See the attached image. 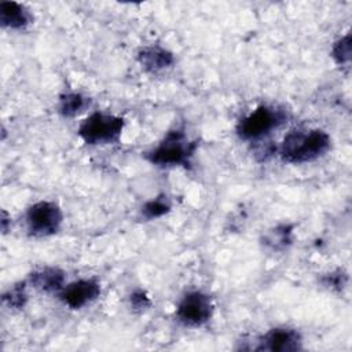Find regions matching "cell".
Instances as JSON below:
<instances>
[{
	"mask_svg": "<svg viewBox=\"0 0 352 352\" xmlns=\"http://www.w3.org/2000/svg\"><path fill=\"white\" fill-rule=\"evenodd\" d=\"M331 146V139L322 129H294L289 132L279 147V155L289 164L312 162L323 157Z\"/></svg>",
	"mask_w": 352,
	"mask_h": 352,
	"instance_id": "1",
	"label": "cell"
},
{
	"mask_svg": "<svg viewBox=\"0 0 352 352\" xmlns=\"http://www.w3.org/2000/svg\"><path fill=\"white\" fill-rule=\"evenodd\" d=\"M197 146L198 143L190 142L182 129H175L146 153V160L157 166H187Z\"/></svg>",
	"mask_w": 352,
	"mask_h": 352,
	"instance_id": "2",
	"label": "cell"
},
{
	"mask_svg": "<svg viewBox=\"0 0 352 352\" xmlns=\"http://www.w3.org/2000/svg\"><path fill=\"white\" fill-rule=\"evenodd\" d=\"M125 121L122 117L95 111L78 126V135L87 144H110L121 139Z\"/></svg>",
	"mask_w": 352,
	"mask_h": 352,
	"instance_id": "3",
	"label": "cell"
},
{
	"mask_svg": "<svg viewBox=\"0 0 352 352\" xmlns=\"http://www.w3.org/2000/svg\"><path fill=\"white\" fill-rule=\"evenodd\" d=\"M285 121V113L272 106L261 104L245 116L236 125L241 139L254 142L261 140Z\"/></svg>",
	"mask_w": 352,
	"mask_h": 352,
	"instance_id": "4",
	"label": "cell"
},
{
	"mask_svg": "<svg viewBox=\"0 0 352 352\" xmlns=\"http://www.w3.org/2000/svg\"><path fill=\"white\" fill-rule=\"evenodd\" d=\"M26 228L33 236H50L59 231L63 220L60 208L51 201H38L29 206Z\"/></svg>",
	"mask_w": 352,
	"mask_h": 352,
	"instance_id": "5",
	"label": "cell"
},
{
	"mask_svg": "<svg viewBox=\"0 0 352 352\" xmlns=\"http://www.w3.org/2000/svg\"><path fill=\"white\" fill-rule=\"evenodd\" d=\"M176 318L188 327L205 324L213 314L212 298L199 290L186 293L176 307Z\"/></svg>",
	"mask_w": 352,
	"mask_h": 352,
	"instance_id": "6",
	"label": "cell"
},
{
	"mask_svg": "<svg viewBox=\"0 0 352 352\" xmlns=\"http://www.w3.org/2000/svg\"><path fill=\"white\" fill-rule=\"evenodd\" d=\"M58 294L70 309H81L99 297L100 285L95 279H78L65 285Z\"/></svg>",
	"mask_w": 352,
	"mask_h": 352,
	"instance_id": "7",
	"label": "cell"
},
{
	"mask_svg": "<svg viewBox=\"0 0 352 352\" xmlns=\"http://www.w3.org/2000/svg\"><path fill=\"white\" fill-rule=\"evenodd\" d=\"M301 336L297 330L290 327H274L260 337L257 351L270 352H292L302 348Z\"/></svg>",
	"mask_w": 352,
	"mask_h": 352,
	"instance_id": "8",
	"label": "cell"
},
{
	"mask_svg": "<svg viewBox=\"0 0 352 352\" xmlns=\"http://www.w3.org/2000/svg\"><path fill=\"white\" fill-rule=\"evenodd\" d=\"M138 60L146 70L155 73V72L170 67L175 62V58H173V54L169 52L168 50L157 45H150V47H143L139 51Z\"/></svg>",
	"mask_w": 352,
	"mask_h": 352,
	"instance_id": "9",
	"label": "cell"
},
{
	"mask_svg": "<svg viewBox=\"0 0 352 352\" xmlns=\"http://www.w3.org/2000/svg\"><path fill=\"white\" fill-rule=\"evenodd\" d=\"M29 283L41 292L59 293L65 286V274L55 267H44L29 276Z\"/></svg>",
	"mask_w": 352,
	"mask_h": 352,
	"instance_id": "10",
	"label": "cell"
},
{
	"mask_svg": "<svg viewBox=\"0 0 352 352\" xmlns=\"http://www.w3.org/2000/svg\"><path fill=\"white\" fill-rule=\"evenodd\" d=\"M0 22L8 29H22L32 22L30 12L15 1L0 3Z\"/></svg>",
	"mask_w": 352,
	"mask_h": 352,
	"instance_id": "11",
	"label": "cell"
},
{
	"mask_svg": "<svg viewBox=\"0 0 352 352\" xmlns=\"http://www.w3.org/2000/svg\"><path fill=\"white\" fill-rule=\"evenodd\" d=\"M293 241V226L279 224L268 230L263 236V245L271 252L285 250Z\"/></svg>",
	"mask_w": 352,
	"mask_h": 352,
	"instance_id": "12",
	"label": "cell"
},
{
	"mask_svg": "<svg viewBox=\"0 0 352 352\" xmlns=\"http://www.w3.org/2000/svg\"><path fill=\"white\" fill-rule=\"evenodd\" d=\"M89 100L77 92H67L59 98V113L63 117H76L82 113Z\"/></svg>",
	"mask_w": 352,
	"mask_h": 352,
	"instance_id": "13",
	"label": "cell"
},
{
	"mask_svg": "<svg viewBox=\"0 0 352 352\" xmlns=\"http://www.w3.org/2000/svg\"><path fill=\"white\" fill-rule=\"evenodd\" d=\"M3 301L14 309H21L26 305L28 294H26V282H19L12 285L4 294Z\"/></svg>",
	"mask_w": 352,
	"mask_h": 352,
	"instance_id": "14",
	"label": "cell"
},
{
	"mask_svg": "<svg viewBox=\"0 0 352 352\" xmlns=\"http://www.w3.org/2000/svg\"><path fill=\"white\" fill-rule=\"evenodd\" d=\"M170 209V205L168 204L166 199H164L162 197L154 198L148 202H146L142 208V214L146 219H158L161 216H164L165 213H168Z\"/></svg>",
	"mask_w": 352,
	"mask_h": 352,
	"instance_id": "15",
	"label": "cell"
},
{
	"mask_svg": "<svg viewBox=\"0 0 352 352\" xmlns=\"http://www.w3.org/2000/svg\"><path fill=\"white\" fill-rule=\"evenodd\" d=\"M331 56L338 65H346L351 59V36L346 34L337 40L331 48Z\"/></svg>",
	"mask_w": 352,
	"mask_h": 352,
	"instance_id": "16",
	"label": "cell"
},
{
	"mask_svg": "<svg viewBox=\"0 0 352 352\" xmlns=\"http://www.w3.org/2000/svg\"><path fill=\"white\" fill-rule=\"evenodd\" d=\"M322 282L324 283V286L331 287V289H342L346 283V274L342 271H336V272H330L327 275L323 276Z\"/></svg>",
	"mask_w": 352,
	"mask_h": 352,
	"instance_id": "17",
	"label": "cell"
},
{
	"mask_svg": "<svg viewBox=\"0 0 352 352\" xmlns=\"http://www.w3.org/2000/svg\"><path fill=\"white\" fill-rule=\"evenodd\" d=\"M131 307H133V309H146L150 307L151 301L148 298V296L143 292V290H136L131 294Z\"/></svg>",
	"mask_w": 352,
	"mask_h": 352,
	"instance_id": "18",
	"label": "cell"
},
{
	"mask_svg": "<svg viewBox=\"0 0 352 352\" xmlns=\"http://www.w3.org/2000/svg\"><path fill=\"white\" fill-rule=\"evenodd\" d=\"M7 221H8V217H7V213L3 210L1 213V230L6 232L7 231Z\"/></svg>",
	"mask_w": 352,
	"mask_h": 352,
	"instance_id": "19",
	"label": "cell"
}]
</instances>
